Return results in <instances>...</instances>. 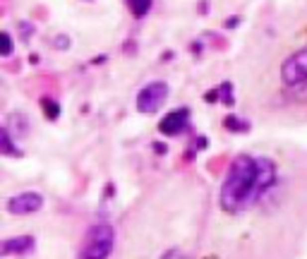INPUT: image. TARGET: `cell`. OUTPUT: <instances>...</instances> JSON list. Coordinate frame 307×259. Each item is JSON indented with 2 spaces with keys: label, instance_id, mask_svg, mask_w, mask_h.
Segmentation results:
<instances>
[{
  "label": "cell",
  "instance_id": "cell-15",
  "mask_svg": "<svg viewBox=\"0 0 307 259\" xmlns=\"http://www.w3.org/2000/svg\"><path fill=\"white\" fill-rule=\"evenodd\" d=\"M53 46L55 48H60V51H67V48H70V39H67L65 34H60V36H55L53 39Z\"/></svg>",
  "mask_w": 307,
  "mask_h": 259
},
{
  "label": "cell",
  "instance_id": "cell-14",
  "mask_svg": "<svg viewBox=\"0 0 307 259\" xmlns=\"http://www.w3.org/2000/svg\"><path fill=\"white\" fill-rule=\"evenodd\" d=\"M161 259H192V257H190V255H185L183 250H168V252H166Z\"/></svg>",
  "mask_w": 307,
  "mask_h": 259
},
{
  "label": "cell",
  "instance_id": "cell-9",
  "mask_svg": "<svg viewBox=\"0 0 307 259\" xmlns=\"http://www.w3.org/2000/svg\"><path fill=\"white\" fill-rule=\"evenodd\" d=\"M223 127H226L228 132H247V130H250V123L238 118V115H228L226 120H223Z\"/></svg>",
  "mask_w": 307,
  "mask_h": 259
},
{
  "label": "cell",
  "instance_id": "cell-7",
  "mask_svg": "<svg viewBox=\"0 0 307 259\" xmlns=\"http://www.w3.org/2000/svg\"><path fill=\"white\" fill-rule=\"evenodd\" d=\"M34 247H36V243H34L31 235L5 238V240L0 243V255H2V257H7V255H17V257H22V255H31Z\"/></svg>",
  "mask_w": 307,
  "mask_h": 259
},
{
  "label": "cell",
  "instance_id": "cell-18",
  "mask_svg": "<svg viewBox=\"0 0 307 259\" xmlns=\"http://www.w3.org/2000/svg\"><path fill=\"white\" fill-rule=\"evenodd\" d=\"M154 151H156V154H166V147H163L161 142H156V144H154Z\"/></svg>",
  "mask_w": 307,
  "mask_h": 259
},
{
  "label": "cell",
  "instance_id": "cell-1",
  "mask_svg": "<svg viewBox=\"0 0 307 259\" xmlns=\"http://www.w3.org/2000/svg\"><path fill=\"white\" fill-rule=\"evenodd\" d=\"M274 182H276V166L271 159L238 156L228 166L221 185V209L228 214H240L257 204Z\"/></svg>",
  "mask_w": 307,
  "mask_h": 259
},
{
  "label": "cell",
  "instance_id": "cell-16",
  "mask_svg": "<svg viewBox=\"0 0 307 259\" xmlns=\"http://www.w3.org/2000/svg\"><path fill=\"white\" fill-rule=\"evenodd\" d=\"M19 29H22V39H24V41H29V36L34 34V27H31L29 22H19Z\"/></svg>",
  "mask_w": 307,
  "mask_h": 259
},
{
  "label": "cell",
  "instance_id": "cell-19",
  "mask_svg": "<svg viewBox=\"0 0 307 259\" xmlns=\"http://www.w3.org/2000/svg\"><path fill=\"white\" fill-rule=\"evenodd\" d=\"M233 24H238V17H233V19H226V27H228V29L233 27Z\"/></svg>",
  "mask_w": 307,
  "mask_h": 259
},
{
  "label": "cell",
  "instance_id": "cell-6",
  "mask_svg": "<svg viewBox=\"0 0 307 259\" xmlns=\"http://www.w3.org/2000/svg\"><path fill=\"white\" fill-rule=\"evenodd\" d=\"M187 123H190V110L175 108L159 123V132L161 135H166V137H178L187 130Z\"/></svg>",
  "mask_w": 307,
  "mask_h": 259
},
{
  "label": "cell",
  "instance_id": "cell-8",
  "mask_svg": "<svg viewBox=\"0 0 307 259\" xmlns=\"http://www.w3.org/2000/svg\"><path fill=\"white\" fill-rule=\"evenodd\" d=\"M0 154H2V156H14V159L24 156L22 149H14V139H12V135H10V127H7V125L0 130Z\"/></svg>",
  "mask_w": 307,
  "mask_h": 259
},
{
  "label": "cell",
  "instance_id": "cell-12",
  "mask_svg": "<svg viewBox=\"0 0 307 259\" xmlns=\"http://www.w3.org/2000/svg\"><path fill=\"white\" fill-rule=\"evenodd\" d=\"M12 51H14V43H12L10 31H2V48H0V55H2V58H10Z\"/></svg>",
  "mask_w": 307,
  "mask_h": 259
},
{
  "label": "cell",
  "instance_id": "cell-5",
  "mask_svg": "<svg viewBox=\"0 0 307 259\" xmlns=\"http://www.w3.org/2000/svg\"><path fill=\"white\" fill-rule=\"evenodd\" d=\"M5 209L12 214V216H29V214H36L43 209V197L39 192H19L7 199Z\"/></svg>",
  "mask_w": 307,
  "mask_h": 259
},
{
  "label": "cell",
  "instance_id": "cell-3",
  "mask_svg": "<svg viewBox=\"0 0 307 259\" xmlns=\"http://www.w3.org/2000/svg\"><path fill=\"white\" fill-rule=\"evenodd\" d=\"M307 80V46L288 55L281 65V82L286 86H298Z\"/></svg>",
  "mask_w": 307,
  "mask_h": 259
},
{
  "label": "cell",
  "instance_id": "cell-13",
  "mask_svg": "<svg viewBox=\"0 0 307 259\" xmlns=\"http://www.w3.org/2000/svg\"><path fill=\"white\" fill-rule=\"evenodd\" d=\"M218 91H221V101H223V106H233V84L223 82Z\"/></svg>",
  "mask_w": 307,
  "mask_h": 259
},
{
  "label": "cell",
  "instance_id": "cell-20",
  "mask_svg": "<svg viewBox=\"0 0 307 259\" xmlns=\"http://www.w3.org/2000/svg\"><path fill=\"white\" fill-rule=\"evenodd\" d=\"M77 259H80V257H77Z\"/></svg>",
  "mask_w": 307,
  "mask_h": 259
},
{
  "label": "cell",
  "instance_id": "cell-4",
  "mask_svg": "<svg viewBox=\"0 0 307 259\" xmlns=\"http://www.w3.org/2000/svg\"><path fill=\"white\" fill-rule=\"evenodd\" d=\"M166 98H168V84L166 82H149L139 94H137V110L139 113H156V110L166 103Z\"/></svg>",
  "mask_w": 307,
  "mask_h": 259
},
{
  "label": "cell",
  "instance_id": "cell-17",
  "mask_svg": "<svg viewBox=\"0 0 307 259\" xmlns=\"http://www.w3.org/2000/svg\"><path fill=\"white\" fill-rule=\"evenodd\" d=\"M218 96H221V91H218V89H214V91H206V94H204V98H206L209 103H214Z\"/></svg>",
  "mask_w": 307,
  "mask_h": 259
},
{
  "label": "cell",
  "instance_id": "cell-2",
  "mask_svg": "<svg viewBox=\"0 0 307 259\" xmlns=\"http://www.w3.org/2000/svg\"><path fill=\"white\" fill-rule=\"evenodd\" d=\"M115 247V231L110 223H96L92 226L80 250V259H108Z\"/></svg>",
  "mask_w": 307,
  "mask_h": 259
},
{
  "label": "cell",
  "instance_id": "cell-11",
  "mask_svg": "<svg viewBox=\"0 0 307 259\" xmlns=\"http://www.w3.org/2000/svg\"><path fill=\"white\" fill-rule=\"evenodd\" d=\"M127 5H130V12L134 17H144V14H149L154 0H127Z\"/></svg>",
  "mask_w": 307,
  "mask_h": 259
},
{
  "label": "cell",
  "instance_id": "cell-10",
  "mask_svg": "<svg viewBox=\"0 0 307 259\" xmlns=\"http://www.w3.org/2000/svg\"><path fill=\"white\" fill-rule=\"evenodd\" d=\"M41 108H43V115L48 120H58L60 118V103L53 101V98H41Z\"/></svg>",
  "mask_w": 307,
  "mask_h": 259
}]
</instances>
